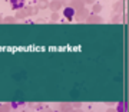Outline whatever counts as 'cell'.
<instances>
[{"mask_svg": "<svg viewBox=\"0 0 129 112\" xmlns=\"http://www.w3.org/2000/svg\"><path fill=\"white\" fill-rule=\"evenodd\" d=\"M120 2H123V0H120Z\"/></svg>", "mask_w": 129, "mask_h": 112, "instance_id": "cell-25", "label": "cell"}, {"mask_svg": "<svg viewBox=\"0 0 129 112\" xmlns=\"http://www.w3.org/2000/svg\"><path fill=\"white\" fill-rule=\"evenodd\" d=\"M0 112H12V106H10V103L0 105Z\"/></svg>", "mask_w": 129, "mask_h": 112, "instance_id": "cell-16", "label": "cell"}, {"mask_svg": "<svg viewBox=\"0 0 129 112\" xmlns=\"http://www.w3.org/2000/svg\"><path fill=\"white\" fill-rule=\"evenodd\" d=\"M76 112H83V111H82V108H80V109H76Z\"/></svg>", "mask_w": 129, "mask_h": 112, "instance_id": "cell-23", "label": "cell"}, {"mask_svg": "<svg viewBox=\"0 0 129 112\" xmlns=\"http://www.w3.org/2000/svg\"><path fill=\"white\" fill-rule=\"evenodd\" d=\"M59 109L60 112H69L73 109V106H72V102H62L59 105Z\"/></svg>", "mask_w": 129, "mask_h": 112, "instance_id": "cell-9", "label": "cell"}, {"mask_svg": "<svg viewBox=\"0 0 129 112\" xmlns=\"http://www.w3.org/2000/svg\"><path fill=\"white\" fill-rule=\"evenodd\" d=\"M3 23H7V24L17 23V19L14 17V16H6V17H3Z\"/></svg>", "mask_w": 129, "mask_h": 112, "instance_id": "cell-15", "label": "cell"}, {"mask_svg": "<svg viewBox=\"0 0 129 112\" xmlns=\"http://www.w3.org/2000/svg\"><path fill=\"white\" fill-rule=\"evenodd\" d=\"M102 5L101 3H95V5H92V14H99L102 12Z\"/></svg>", "mask_w": 129, "mask_h": 112, "instance_id": "cell-14", "label": "cell"}, {"mask_svg": "<svg viewBox=\"0 0 129 112\" xmlns=\"http://www.w3.org/2000/svg\"><path fill=\"white\" fill-rule=\"evenodd\" d=\"M24 2H26V0H10V6H12L13 10L24 9Z\"/></svg>", "mask_w": 129, "mask_h": 112, "instance_id": "cell-5", "label": "cell"}, {"mask_svg": "<svg viewBox=\"0 0 129 112\" xmlns=\"http://www.w3.org/2000/svg\"><path fill=\"white\" fill-rule=\"evenodd\" d=\"M0 105H2V103H0Z\"/></svg>", "mask_w": 129, "mask_h": 112, "instance_id": "cell-26", "label": "cell"}, {"mask_svg": "<svg viewBox=\"0 0 129 112\" xmlns=\"http://www.w3.org/2000/svg\"><path fill=\"white\" fill-rule=\"evenodd\" d=\"M0 23H3V16L0 14Z\"/></svg>", "mask_w": 129, "mask_h": 112, "instance_id": "cell-22", "label": "cell"}, {"mask_svg": "<svg viewBox=\"0 0 129 112\" xmlns=\"http://www.w3.org/2000/svg\"><path fill=\"white\" fill-rule=\"evenodd\" d=\"M39 10H45L49 7V2L47 0H36V5H35Z\"/></svg>", "mask_w": 129, "mask_h": 112, "instance_id": "cell-10", "label": "cell"}, {"mask_svg": "<svg viewBox=\"0 0 129 112\" xmlns=\"http://www.w3.org/2000/svg\"><path fill=\"white\" fill-rule=\"evenodd\" d=\"M112 9H113V14H120L123 12V2H120V0L115 2L113 6H112Z\"/></svg>", "mask_w": 129, "mask_h": 112, "instance_id": "cell-7", "label": "cell"}, {"mask_svg": "<svg viewBox=\"0 0 129 112\" xmlns=\"http://www.w3.org/2000/svg\"><path fill=\"white\" fill-rule=\"evenodd\" d=\"M63 7V5H62V0H52L50 3H49V9L52 10V13L53 12H57V10H60Z\"/></svg>", "mask_w": 129, "mask_h": 112, "instance_id": "cell-4", "label": "cell"}, {"mask_svg": "<svg viewBox=\"0 0 129 112\" xmlns=\"http://www.w3.org/2000/svg\"><path fill=\"white\" fill-rule=\"evenodd\" d=\"M89 9L85 6V7H82V9L79 10H75V19L78 20V22H82V20H86V17L89 16Z\"/></svg>", "mask_w": 129, "mask_h": 112, "instance_id": "cell-1", "label": "cell"}, {"mask_svg": "<svg viewBox=\"0 0 129 112\" xmlns=\"http://www.w3.org/2000/svg\"><path fill=\"white\" fill-rule=\"evenodd\" d=\"M39 112H55V111H52V109H50V108H43V109H40V111H39Z\"/></svg>", "mask_w": 129, "mask_h": 112, "instance_id": "cell-20", "label": "cell"}, {"mask_svg": "<svg viewBox=\"0 0 129 112\" xmlns=\"http://www.w3.org/2000/svg\"><path fill=\"white\" fill-rule=\"evenodd\" d=\"M27 105H29V108L36 109V111H40V109H43V108H45V105H43V103H40V102H29Z\"/></svg>", "mask_w": 129, "mask_h": 112, "instance_id": "cell-11", "label": "cell"}, {"mask_svg": "<svg viewBox=\"0 0 129 112\" xmlns=\"http://www.w3.org/2000/svg\"><path fill=\"white\" fill-rule=\"evenodd\" d=\"M72 106H73V109H80L82 108V102H72Z\"/></svg>", "mask_w": 129, "mask_h": 112, "instance_id": "cell-18", "label": "cell"}, {"mask_svg": "<svg viewBox=\"0 0 129 112\" xmlns=\"http://www.w3.org/2000/svg\"><path fill=\"white\" fill-rule=\"evenodd\" d=\"M24 12H26L27 17H32V16H36L39 13V9L35 5H30V6H24Z\"/></svg>", "mask_w": 129, "mask_h": 112, "instance_id": "cell-3", "label": "cell"}, {"mask_svg": "<svg viewBox=\"0 0 129 112\" xmlns=\"http://www.w3.org/2000/svg\"><path fill=\"white\" fill-rule=\"evenodd\" d=\"M85 2L83 0H70V3H69V7H72L73 10H79V9H82V7H85Z\"/></svg>", "mask_w": 129, "mask_h": 112, "instance_id": "cell-6", "label": "cell"}, {"mask_svg": "<svg viewBox=\"0 0 129 112\" xmlns=\"http://www.w3.org/2000/svg\"><path fill=\"white\" fill-rule=\"evenodd\" d=\"M106 112H118V111H116L115 108H109V109H108Z\"/></svg>", "mask_w": 129, "mask_h": 112, "instance_id": "cell-21", "label": "cell"}, {"mask_svg": "<svg viewBox=\"0 0 129 112\" xmlns=\"http://www.w3.org/2000/svg\"><path fill=\"white\" fill-rule=\"evenodd\" d=\"M86 23L89 24H98V23H103V19L99 14H89L86 17Z\"/></svg>", "mask_w": 129, "mask_h": 112, "instance_id": "cell-2", "label": "cell"}, {"mask_svg": "<svg viewBox=\"0 0 129 112\" xmlns=\"http://www.w3.org/2000/svg\"><path fill=\"white\" fill-rule=\"evenodd\" d=\"M69 112H76V109H72V111H69Z\"/></svg>", "mask_w": 129, "mask_h": 112, "instance_id": "cell-24", "label": "cell"}, {"mask_svg": "<svg viewBox=\"0 0 129 112\" xmlns=\"http://www.w3.org/2000/svg\"><path fill=\"white\" fill-rule=\"evenodd\" d=\"M111 23H123L122 14H113V16L111 17Z\"/></svg>", "mask_w": 129, "mask_h": 112, "instance_id": "cell-13", "label": "cell"}, {"mask_svg": "<svg viewBox=\"0 0 129 112\" xmlns=\"http://www.w3.org/2000/svg\"><path fill=\"white\" fill-rule=\"evenodd\" d=\"M59 19H60V14L57 13V12H53L50 16V20L52 22H59Z\"/></svg>", "mask_w": 129, "mask_h": 112, "instance_id": "cell-17", "label": "cell"}, {"mask_svg": "<svg viewBox=\"0 0 129 112\" xmlns=\"http://www.w3.org/2000/svg\"><path fill=\"white\" fill-rule=\"evenodd\" d=\"M85 2V5H95L96 3V0H83Z\"/></svg>", "mask_w": 129, "mask_h": 112, "instance_id": "cell-19", "label": "cell"}, {"mask_svg": "<svg viewBox=\"0 0 129 112\" xmlns=\"http://www.w3.org/2000/svg\"><path fill=\"white\" fill-rule=\"evenodd\" d=\"M14 17L17 19V20H23V19L27 17V16H26V12H24V9L16 10V14H14Z\"/></svg>", "mask_w": 129, "mask_h": 112, "instance_id": "cell-12", "label": "cell"}, {"mask_svg": "<svg viewBox=\"0 0 129 112\" xmlns=\"http://www.w3.org/2000/svg\"><path fill=\"white\" fill-rule=\"evenodd\" d=\"M63 14H64V19H66L68 22H72L73 17H75V10L72 9V7H64Z\"/></svg>", "mask_w": 129, "mask_h": 112, "instance_id": "cell-8", "label": "cell"}]
</instances>
